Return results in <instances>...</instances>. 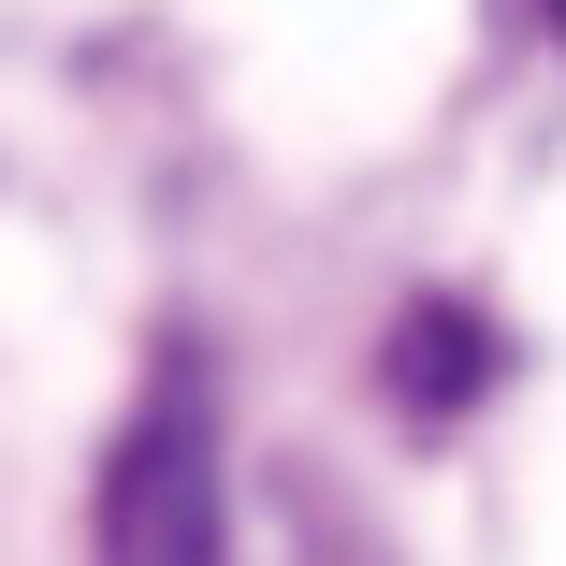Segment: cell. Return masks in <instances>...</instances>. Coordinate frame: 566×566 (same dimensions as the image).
Here are the masks:
<instances>
[{"instance_id": "6da1fadb", "label": "cell", "mask_w": 566, "mask_h": 566, "mask_svg": "<svg viewBox=\"0 0 566 566\" xmlns=\"http://www.w3.org/2000/svg\"><path fill=\"white\" fill-rule=\"evenodd\" d=\"M102 566H233V480H218V392L175 349L102 450Z\"/></svg>"}, {"instance_id": "3957f363", "label": "cell", "mask_w": 566, "mask_h": 566, "mask_svg": "<svg viewBox=\"0 0 566 566\" xmlns=\"http://www.w3.org/2000/svg\"><path fill=\"white\" fill-rule=\"evenodd\" d=\"M552 15H566V0H552Z\"/></svg>"}, {"instance_id": "7a4b0ae2", "label": "cell", "mask_w": 566, "mask_h": 566, "mask_svg": "<svg viewBox=\"0 0 566 566\" xmlns=\"http://www.w3.org/2000/svg\"><path fill=\"white\" fill-rule=\"evenodd\" d=\"M450 349H465V334H450V319L421 305V319H407V407H450L465 378H494V364H450Z\"/></svg>"}]
</instances>
